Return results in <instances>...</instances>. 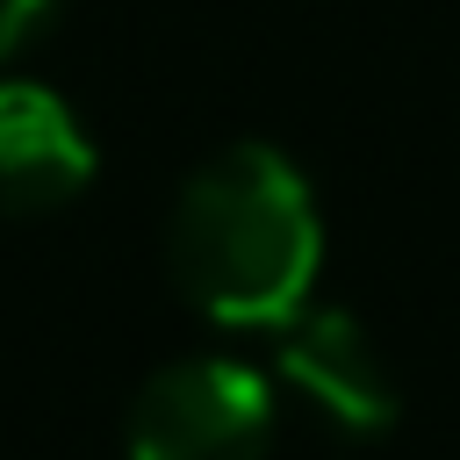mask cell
<instances>
[{
	"instance_id": "cell-2",
	"label": "cell",
	"mask_w": 460,
	"mask_h": 460,
	"mask_svg": "<svg viewBox=\"0 0 460 460\" xmlns=\"http://www.w3.org/2000/svg\"><path fill=\"white\" fill-rule=\"evenodd\" d=\"M266 446H273V381L223 352L158 367L122 417L129 460H266Z\"/></svg>"
},
{
	"instance_id": "cell-5",
	"label": "cell",
	"mask_w": 460,
	"mask_h": 460,
	"mask_svg": "<svg viewBox=\"0 0 460 460\" xmlns=\"http://www.w3.org/2000/svg\"><path fill=\"white\" fill-rule=\"evenodd\" d=\"M58 7H65V0H0V65H7L14 50H29V43L58 22Z\"/></svg>"
},
{
	"instance_id": "cell-4",
	"label": "cell",
	"mask_w": 460,
	"mask_h": 460,
	"mask_svg": "<svg viewBox=\"0 0 460 460\" xmlns=\"http://www.w3.org/2000/svg\"><path fill=\"white\" fill-rule=\"evenodd\" d=\"M93 137L65 108V93L36 79H0V216H43L86 194Z\"/></svg>"
},
{
	"instance_id": "cell-1",
	"label": "cell",
	"mask_w": 460,
	"mask_h": 460,
	"mask_svg": "<svg viewBox=\"0 0 460 460\" xmlns=\"http://www.w3.org/2000/svg\"><path fill=\"white\" fill-rule=\"evenodd\" d=\"M323 216L302 165L273 144H230L187 172L165 216V273L223 331H280L309 309Z\"/></svg>"
},
{
	"instance_id": "cell-3",
	"label": "cell",
	"mask_w": 460,
	"mask_h": 460,
	"mask_svg": "<svg viewBox=\"0 0 460 460\" xmlns=\"http://www.w3.org/2000/svg\"><path fill=\"white\" fill-rule=\"evenodd\" d=\"M273 374L345 438H381L395 417H402V395H395V374L381 359V345L367 338L359 316L345 309H295L280 331H273Z\"/></svg>"
}]
</instances>
